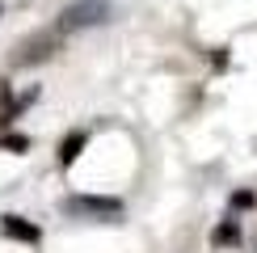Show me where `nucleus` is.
Wrapping results in <instances>:
<instances>
[{
    "instance_id": "nucleus-5",
    "label": "nucleus",
    "mask_w": 257,
    "mask_h": 253,
    "mask_svg": "<svg viewBox=\"0 0 257 253\" xmlns=\"http://www.w3.org/2000/svg\"><path fill=\"white\" fill-rule=\"evenodd\" d=\"M80 148H84V135H80V131H76V135H68V140L59 144V165H72V161L80 156Z\"/></svg>"
},
{
    "instance_id": "nucleus-2",
    "label": "nucleus",
    "mask_w": 257,
    "mask_h": 253,
    "mask_svg": "<svg viewBox=\"0 0 257 253\" xmlns=\"http://www.w3.org/2000/svg\"><path fill=\"white\" fill-rule=\"evenodd\" d=\"M55 47H59V30H55V34H38V38L21 42L17 63H42V59H51V55H55Z\"/></svg>"
},
{
    "instance_id": "nucleus-3",
    "label": "nucleus",
    "mask_w": 257,
    "mask_h": 253,
    "mask_svg": "<svg viewBox=\"0 0 257 253\" xmlns=\"http://www.w3.org/2000/svg\"><path fill=\"white\" fill-rule=\"evenodd\" d=\"M0 232H5V236H13V240H26V245H34V240H38V228L26 224L21 215H5V219H0Z\"/></svg>"
},
{
    "instance_id": "nucleus-4",
    "label": "nucleus",
    "mask_w": 257,
    "mask_h": 253,
    "mask_svg": "<svg viewBox=\"0 0 257 253\" xmlns=\"http://www.w3.org/2000/svg\"><path fill=\"white\" fill-rule=\"evenodd\" d=\"M72 211H89V215H118L122 203H114V198H72L68 203Z\"/></svg>"
},
{
    "instance_id": "nucleus-1",
    "label": "nucleus",
    "mask_w": 257,
    "mask_h": 253,
    "mask_svg": "<svg viewBox=\"0 0 257 253\" xmlns=\"http://www.w3.org/2000/svg\"><path fill=\"white\" fill-rule=\"evenodd\" d=\"M105 17V5H76L59 17V34H72V30H84V26H97Z\"/></svg>"
},
{
    "instance_id": "nucleus-6",
    "label": "nucleus",
    "mask_w": 257,
    "mask_h": 253,
    "mask_svg": "<svg viewBox=\"0 0 257 253\" xmlns=\"http://www.w3.org/2000/svg\"><path fill=\"white\" fill-rule=\"evenodd\" d=\"M17 105H21V101H13V97H9V84H0V122H9V118H13V114H17Z\"/></svg>"
},
{
    "instance_id": "nucleus-8",
    "label": "nucleus",
    "mask_w": 257,
    "mask_h": 253,
    "mask_svg": "<svg viewBox=\"0 0 257 253\" xmlns=\"http://www.w3.org/2000/svg\"><path fill=\"white\" fill-rule=\"evenodd\" d=\"M215 240H219V245H228V240H236V228H232V224H223V228L215 232Z\"/></svg>"
},
{
    "instance_id": "nucleus-7",
    "label": "nucleus",
    "mask_w": 257,
    "mask_h": 253,
    "mask_svg": "<svg viewBox=\"0 0 257 253\" xmlns=\"http://www.w3.org/2000/svg\"><path fill=\"white\" fill-rule=\"evenodd\" d=\"M0 148H9V152H26L30 140H26V135H0Z\"/></svg>"
}]
</instances>
